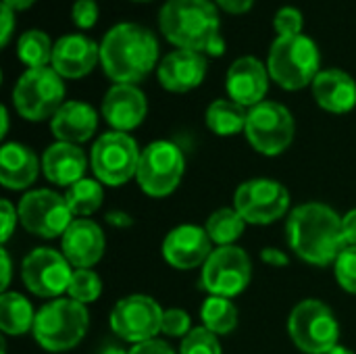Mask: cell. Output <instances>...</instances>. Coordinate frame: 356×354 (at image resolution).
Returning a JSON list of instances; mask_svg holds the SVG:
<instances>
[{
  "label": "cell",
  "mask_w": 356,
  "mask_h": 354,
  "mask_svg": "<svg viewBox=\"0 0 356 354\" xmlns=\"http://www.w3.org/2000/svg\"><path fill=\"white\" fill-rule=\"evenodd\" d=\"M290 250L309 265L330 267L348 246L342 217L325 202H305L290 211L286 221Z\"/></svg>",
  "instance_id": "6da1fadb"
},
{
  "label": "cell",
  "mask_w": 356,
  "mask_h": 354,
  "mask_svg": "<svg viewBox=\"0 0 356 354\" xmlns=\"http://www.w3.org/2000/svg\"><path fill=\"white\" fill-rule=\"evenodd\" d=\"M159 25L175 48L204 56H221L225 52L219 15L211 0H167L161 8Z\"/></svg>",
  "instance_id": "7a4b0ae2"
},
{
  "label": "cell",
  "mask_w": 356,
  "mask_h": 354,
  "mask_svg": "<svg viewBox=\"0 0 356 354\" xmlns=\"http://www.w3.org/2000/svg\"><path fill=\"white\" fill-rule=\"evenodd\" d=\"M159 61V42L140 23H119L111 27L100 44V65L115 83L142 81Z\"/></svg>",
  "instance_id": "3957f363"
},
{
  "label": "cell",
  "mask_w": 356,
  "mask_h": 354,
  "mask_svg": "<svg viewBox=\"0 0 356 354\" xmlns=\"http://www.w3.org/2000/svg\"><path fill=\"white\" fill-rule=\"evenodd\" d=\"M88 328L90 313L86 305L71 298H54L35 313L33 338L46 353H65L86 338Z\"/></svg>",
  "instance_id": "277c9868"
},
{
  "label": "cell",
  "mask_w": 356,
  "mask_h": 354,
  "mask_svg": "<svg viewBox=\"0 0 356 354\" xmlns=\"http://www.w3.org/2000/svg\"><path fill=\"white\" fill-rule=\"evenodd\" d=\"M321 54L317 44L300 33L292 38H275L269 48L267 69L271 79L284 90H302L319 75Z\"/></svg>",
  "instance_id": "5b68a950"
},
{
  "label": "cell",
  "mask_w": 356,
  "mask_h": 354,
  "mask_svg": "<svg viewBox=\"0 0 356 354\" xmlns=\"http://www.w3.org/2000/svg\"><path fill=\"white\" fill-rule=\"evenodd\" d=\"M288 332L294 346L305 354H327L340 344V323L334 311L317 300H300L290 317Z\"/></svg>",
  "instance_id": "8992f818"
},
{
  "label": "cell",
  "mask_w": 356,
  "mask_h": 354,
  "mask_svg": "<svg viewBox=\"0 0 356 354\" xmlns=\"http://www.w3.org/2000/svg\"><path fill=\"white\" fill-rule=\"evenodd\" d=\"M15 111L27 121H46L65 104V81L52 67L27 69L13 88Z\"/></svg>",
  "instance_id": "52a82bcc"
},
{
  "label": "cell",
  "mask_w": 356,
  "mask_h": 354,
  "mask_svg": "<svg viewBox=\"0 0 356 354\" xmlns=\"http://www.w3.org/2000/svg\"><path fill=\"white\" fill-rule=\"evenodd\" d=\"M140 156L142 150L129 134L106 131L94 142L90 150V167L94 171V179L111 188L125 186L138 175Z\"/></svg>",
  "instance_id": "ba28073f"
},
{
  "label": "cell",
  "mask_w": 356,
  "mask_h": 354,
  "mask_svg": "<svg viewBox=\"0 0 356 354\" xmlns=\"http://www.w3.org/2000/svg\"><path fill=\"white\" fill-rule=\"evenodd\" d=\"M186 173V156L171 140L150 142L140 156L136 182L144 194L165 198L177 190Z\"/></svg>",
  "instance_id": "9c48e42d"
},
{
  "label": "cell",
  "mask_w": 356,
  "mask_h": 354,
  "mask_svg": "<svg viewBox=\"0 0 356 354\" xmlns=\"http://www.w3.org/2000/svg\"><path fill=\"white\" fill-rule=\"evenodd\" d=\"M294 117L292 113L273 100H263L261 104L248 108L244 136L248 144L263 156H280L286 152L294 140Z\"/></svg>",
  "instance_id": "30bf717a"
},
{
  "label": "cell",
  "mask_w": 356,
  "mask_h": 354,
  "mask_svg": "<svg viewBox=\"0 0 356 354\" xmlns=\"http://www.w3.org/2000/svg\"><path fill=\"white\" fill-rule=\"evenodd\" d=\"M17 211L25 232L44 240L63 238L67 227L75 221L65 196L46 188L25 192Z\"/></svg>",
  "instance_id": "8fae6325"
},
{
  "label": "cell",
  "mask_w": 356,
  "mask_h": 354,
  "mask_svg": "<svg viewBox=\"0 0 356 354\" xmlns=\"http://www.w3.org/2000/svg\"><path fill=\"white\" fill-rule=\"evenodd\" d=\"M252 280V261L248 252L240 246H219L213 250L202 267L200 286L209 296L236 298L240 296Z\"/></svg>",
  "instance_id": "7c38bea8"
},
{
  "label": "cell",
  "mask_w": 356,
  "mask_h": 354,
  "mask_svg": "<svg viewBox=\"0 0 356 354\" xmlns=\"http://www.w3.org/2000/svg\"><path fill=\"white\" fill-rule=\"evenodd\" d=\"M234 207L250 225H271L290 209L288 188L269 177H254L238 186Z\"/></svg>",
  "instance_id": "4fadbf2b"
},
{
  "label": "cell",
  "mask_w": 356,
  "mask_h": 354,
  "mask_svg": "<svg viewBox=\"0 0 356 354\" xmlns=\"http://www.w3.org/2000/svg\"><path fill=\"white\" fill-rule=\"evenodd\" d=\"M163 313L165 311L154 298L146 294H129L117 300L111 311L108 323L117 338L134 346L146 340H154L161 334Z\"/></svg>",
  "instance_id": "5bb4252c"
},
{
  "label": "cell",
  "mask_w": 356,
  "mask_h": 354,
  "mask_svg": "<svg viewBox=\"0 0 356 354\" xmlns=\"http://www.w3.org/2000/svg\"><path fill=\"white\" fill-rule=\"evenodd\" d=\"M71 263L54 248H33L21 263V280L38 298H58L69 290L73 277Z\"/></svg>",
  "instance_id": "9a60e30c"
},
{
  "label": "cell",
  "mask_w": 356,
  "mask_h": 354,
  "mask_svg": "<svg viewBox=\"0 0 356 354\" xmlns=\"http://www.w3.org/2000/svg\"><path fill=\"white\" fill-rule=\"evenodd\" d=\"M213 242L204 227L200 225H177L163 240V259L167 265L179 271H190L196 267H204L209 257L213 255Z\"/></svg>",
  "instance_id": "2e32d148"
},
{
  "label": "cell",
  "mask_w": 356,
  "mask_h": 354,
  "mask_svg": "<svg viewBox=\"0 0 356 354\" xmlns=\"http://www.w3.org/2000/svg\"><path fill=\"white\" fill-rule=\"evenodd\" d=\"M269 69L257 56H240L227 69V96L234 102L252 108L265 100L269 90Z\"/></svg>",
  "instance_id": "e0dca14e"
},
{
  "label": "cell",
  "mask_w": 356,
  "mask_h": 354,
  "mask_svg": "<svg viewBox=\"0 0 356 354\" xmlns=\"http://www.w3.org/2000/svg\"><path fill=\"white\" fill-rule=\"evenodd\" d=\"M98 61L100 46L92 38L83 33H69L54 42L50 67L63 79H81L94 71Z\"/></svg>",
  "instance_id": "ac0fdd59"
},
{
  "label": "cell",
  "mask_w": 356,
  "mask_h": 354,
  "mask_svg": "<svg viewBox=\"0 0 356 354\" xmlns=\"http://www.w3.org/2000/svg\"><path fill=\"white\" fill-rule=\"evenodd\" d=\"M106 238L92 219H75L60 238V252L75 269H92L104 257Z\"/></svg>",
  "instance_id": "d6986e66"
},
{
  "label": "cell",
  "mask_w": 356,
  "mask_h": 354,
  "mask_svg": "<svg viewBox=\"0 0 356 354\" xmlns=\"http://www.w3.org/2000/svg\"><path fill=\"white\" fill-rule=\"evenodd\" d=\"M102 117L113 131H131L142 125L148 113L144 92L131 83H115L102 100Z\"/></svg>",
  "instance_id": "ffe728a7"
},
{
  "label": "cell",
  "mask_w": 356,
  "mask_h": 354,
  "mask_svg": "<svg viewBox=\"0 0 356 354\" xmlns=\"http://www.w3.org/2000/svg\"><path fill=\"white\" fill-rule=\"evenodd\" d=\"M209 61L204 54L194 50H173L159 65V81L167 92L186 94L198 88L207 77Z\"/></svg>",
  "instance_id": "44dd1931"
},
{
  "label": "cell",
  "mask_w": 356,
  "mask_h": 354,
  "mask_svg": "<svg viewBox=\"0 0 356 354\" xmlns=\"http://www.w3.org/2000/svg\"><path fill=\"white\" fill-rule=\"evenodd\" d=\"M98 129V113L92 104L81 100H67L50 119V131L56 142L83 144Z\"/></svg>",
  "instance_id": "7402d4cb"
},
{
  "label": "cell",
  "mask_w": 356,
  "mask_h": 354,
  "mask_svg": "<svg viewBox=\"0 0 356 354\" xmlns=\"http://www.w3.org/2000/svg\"><path fill=\"white\" fill-rule=\"evenodd\" d=\"M88 156L77 144L54 142L42 154V173L44 177L63 188H71L86 177Z\"/></svg>",
  "instance_id": "603a6c76"
},
{
  "label": "cell",
  "mask_w": 356,
  "mask_h": 354,
  "mask_svg": "<svg viewBox=\"0 0 356 354\" xmlns=\"http://www.w3.org/2000/svg\"><path fill=\"white\" fill-rule=\"evenodd\" d=\"M42 171V161L21 142H6L0 148V184L6 190L21 192L35 184Z\"/></svg>",
  "instance_id": "cb8c5ba5"
},
{
  "label": "cell",
  "mask_w": 356,
  "mask_h": 354,
  "mask_svg": "<svg viewBox=\"0 0 356 354\" xmlns=\"http://www.w3.org/2000/svg\"><path fill=\"white\" fill-rule=\"evenodd\" d=\"M311 88H313V98L327 113L344 115V113H350L356 106L355 77L342 69L319 71V75L315 77Z\"/></svg>",
  "instance_id": "d4e9b609"
},
{
  "label": "cell",
  "mask_w": 356,
  "mask_h": 354,
  "mask_svg": "<svg viewBox=\"0 0 356 354\" xmlns=\"http://www.w3.org/2000/svg\"><path fill=\"white\" fill-rule=\"evenodd\" d=\"M35 313L31 303L19 292H2L0 296V330L4 336H25L33 332Z\"/></svg>",
  "instance_id": "484cf974"
},
{
  "label": "cell",
  "mask_w": 356,
  "mask_h": 354,
  "mask_svg": "<svg viewBox=\"0 0 356 354\" xmlns=\"http://www.w3.org/2000/svg\"><path fill=\"white\" fill-rule=\"evenodd\" d=\"M246 119H248V108L234 102L232 98H217L209 104L204 121L207 127L221 138L236 136L246 129Z\"/></svg>",
  "instance_id": "4316f807"
},
{
  "label": "cell",
  "mask_w": 356,
  "mask_h": 354,
  "mask_svg": "<svg viewBox=\"0 0 356 354\" xmlns=\"http://www.w3.org/2000/svg\"><path fill=\"white\" fill-rule=\"evenodd\" d=\"M246 225L248 223L236 211V207H223L209 215L204 230H207L211 242L217 244V248H219V246H234L244 236Z\"/></svg>",
  "instance_id": "83f0119b"
},
{
  "label": "cell",
  "mask_w": 356,
  "mask_h": 354,
  "mask_svg": "<svg viewBox=\"0 0 356 354\" xmlns=\"http://www.w3.org/2000/svg\"><path fill=\"white\" fill-rule=\"evenodd\" d=\"M202 328L213 332L215 336H227L238 328V309L232 298L209 296L200 307Z\"/></svg>",
  "instance_id": "f1b7e54d"
},
{
  "label": "cell",
  "mask_w": 356,
  "mask_h": 354,
  "mask_svg": "<svg viewBox=\"0 0 356 354\" xmlns=\"http://www.w3.org/2000/svg\"><path fill=\"white\" fill-rule=\"evenodd\" d=\"M65 200L77 219H88L96 211H100L102 200H104V190L98 179H79L65 192Z\"/></svg>",
  "instance_id": "f546056e"
},
{
  "label": "cell",
  "mask_w": 356,
  "mask_h": 354,
  "mask_svg": "<svg viewBox=\"0 0 356 354\" xmlns=\"http://www.w3.org/2000/svg\"><path fill=\"white\" fill-rule=\"evenodd\" d=\"M52 50H54V44L50 42L48 33L40 29H27L25 33L19 35L17 56L27 69L48 67L52 63Z\"/></svg>",
  "instance_id": "4dcf8cb0"
},
{
  "label": "cell",
  "mask_w": 356,
  "mask_h": 354,
  "mask_svg": "<svg viewBox=\"0 0 356 354\" xmlns=\"http://www.w3.org/2000/svg\"><path fill=\"white\" fill-rule=\"evenodd\" d=\"M102 294V280L96 271L92 269H75L73 271V277H71V284H69V290H67V296L75 303H81V305H90V303H96Z\"/></svg>",
  "instance_id": "1f68e13d"
},
{
  "label": "cell",
  "mask_w": 356,
  "mask_h": 354,
  "mask_svg": "<svg viewBox=\"0 0 356 354\" xmlns=\"http://www.w3.org/2000/svg\"><path fill=\"white\" fill-rule=\"evenodd\" d=\"M179 354H221L219 338L207 328H194L179 346Z\"/></svg>",
  "instance_id": "d6a6232c"
},
{
  "label": "cell",
  "mask_w": 356,
  "mask_h": 354,
  "mask_svg": "<svg viewBox=\"0 0 356 354\" xmlns=\"http://www.w3.org/2000/svg\"><path fill=\"white\" fill-rule=\"evenodd\" d=\"M334 275L338 286L356 296V246H346L334 263Z\"/></svg>",
  "instance_id": "836d02e7"
},
{
  "label": "cell",
  "mask_w": 356,
  "mask_h": 354,
  "mask_svg": "<svg viewBox=\"0 0 356 354\" xmlns=\"http://www.w3.org/2000/svg\"><path fill=\"white\" fill-rule=\"evenodd\" d=\"M302 25H305V17L298 8L294 6H282L273 19V27L277 38H292V35H300L302 33Z\"/></svg>",
  "instance_id": "e575fe53"
},
{
  "label": "cell",
  "mask_w": 356,
  "mask_h": 354,
  "mask_svg": "<svg viewBox=\"0 0 356 354\" xmlns=\"http://www.w3.org/2000/svg\"><path fill=\"white\" fill-rule=\"evenodd\" d=\"M192 319L184 309H167L163 313V328L161 334L171 336V338H186L192 332Z\"/></svg>",
  "instance_id": "d590c367"
},
{
  "label": "cell",
  "mask_w": 356,
  "mask_h": 354,
  "mask_svg": "<svg viewBox=\"0 0 356 354\" xmlns=\"http://www.w3.org/2000/svg\"><path fill=\"white\" fill-rule=\"evenodd\" d=\"M71 19L79 29H90L98 21V4L96 0H75L71 8Z\"/></svg>",
  "instance_id": "8d00e7d4"
},
{
  "label": "cell",
  "mask_w": 356,
  "mask_h": 354,
  "mask_svg": "<svg viewBox=\"0 0 356 354\" xmlns=\"http://www.w3.org/2000/svg\"><path fill=\"white\" fill-rule=\"evenodd\" d=\"M0 219H2V236H0V242L4 246L10 240V236L15 232V225H17V219H19V211L6 198L0 200Z\"/></svg>",
  "instance_id": "74e56055"
},
{
  "label": "cell",
  "mask_w": 356,
  "mask_h": 354,
  "mask_svg": "<svg viewBox=\"0 0 356 354\" xmlns=\"http://www.w3.org/2000/svg\"><path fill=\"white\" fill-rule=\"evenodd\" d=\"M129 354H175L173 348L165 342V340H146V342H140V344H134L129 348Z\"/></svg>",
  "instance_id": "f35d334b"
},
{
  "label": "cell",
  "mask_w": 356,
  "mask_h": 354,
  "mask_svg": "<svg viewBox=\"0 0 356 354\" xmlns=\"http://www.w3.org/2000/svg\"><path fill=\"white\" fill-rule=\"evenodd\" d=\"M0 15H2V27H0V46H8L10 42V35H13V29H15V10L8 8L6 4L0 6Z\"/></svg>",
  "instance_id": "ab89813d"
},
{
  "label": "cell",
  "mask_w": 356,
  "mask_h": 354,
  "mask_svg": "<svg viewBox=\"0 0 356 354\" xmlns=\"http://www.w3.org/2000/svg\"><path fill=\"white\" fill-rule=\"evenodd\" d=\"M261 261H263L265 265H269V267H275V269L286 267V265L290 263L288 255H286L282 248H275V246L263 248V250H261Z\"/></svg>",
  "instance_id": "60d3db41"
},
{
  "label": "cell",
  "mask_w": 356,
  "mask_h": 354,
  "mask_svg": "<svg viewBox=\"0 0 356 354\" xmlns=\"http://www.w3.org/2000/svg\"><path fill=\"white\" fill-rule=\"evenodd\" d=\"M223 10L234 15H244L254 6V0H215Z\"/></svg>",
  "instance_id": "b9f144b4"
},
{
  "label": "cell",
  "mask_w": 356,
  "mask_h": 354,
  "mask_svg": "<svg viewBox=\"0 0 356 354\" xmlns=\"http://www.w3.org/2000/svg\"><path fill=\"white\" fill-rule=\"evenodd\" d=\"M342 230H344L346 244L348 246H356V209H350L342 217Z\"/></svg>",
  "instance_id": "7bdbcfd3"
},
{
  "label": "cell",
  "mask_w": 356,
  "mask_h": 354,
  "mask_svg": "<svg viewBox=\"0 0 356 354\" xmlns=\"http://www.w3.org/2000/svg\"><path fill=\"white\" fill-rule=\"evenodd\" d=\"M104 219H106L108 225H113L117 230H127V227L134 225V217L129 213H125V211H111V213H106Z\"/></svg>",
  "instance_id": "ee69618b"
},
{
  "label": "cell",
  "mask_w": 356,
  "mask_h": 354,
  "mask_svg": "<svg viewBox=\"0 0 356 354\" xmlns=\"http://www.w3.org/2000/svg\"><path fill=\"white\" fill-rule=\"evenodd\" d=\"M0 259H2V292H6L8 290V286H10V275H13V265H10V257H8V250L2 246V250H0Z\"/></svg>",
  "instance_id": "f6af8a7d"
},
{
  "label": "cell",
  "mask_w": 356,
  "mask_h": 354,
  "mask_svg": "<svg viewBox=\"0 0 356 354\" xmlns=\"http://www.w3.org/2000/svg\"><path fill=\"white\" fill-rule=\"evenodd\" d=\"M33 2H35V0H2V4H6V6L13 8V10H25V8H29Z\"/></svg>",
  "instance_id": "bcb514c9"
},
{
  "label": "cell",
  "mask_w": 356,
  "mask_h": 354,
  "mask_svg": "<svg viewBox=\"0 0 356 354\" xmlns=\"http://www.w3.org/2000/svg\"><path fill=\"white\" fill-rule=\"evenodd\" d=\"M0 117H2L0 138H6V134H8V108H6V106H2V108H0Z\"/></svg>",
  "instance_id": "7dc6e473"
},
{
  "label": "cell",
  "mask_w": 356,
  "mask_h": 354,
  "mask_svg": "<svg viewBox=\"0 0 356 354\" xmlns=\"http://www.w3.org/2000/svg\"><path fill=\"white\" fill-rule=\"evenodd\" d=\"M100 354H129V351H123V348H119V346H106Z\"/></svg>",
  "instance_id": "c3c4849f"
},
{
  "label": "cell",
  "mask_w": 356,
  "mask_h": 354,
  "mask_svg": "<svg viewBox=\"0 0 356 354\" xmlns=\"http://www.w3.org/2000/svg\"><path fill=\"white\" fill-rule=\"evenodd\" d=\"M327 354H355V351H350V348H346V346H340V344H338L332 353H327Z\"/></svg>",
  "instance_id": "681fc988"
},
{
  "label": "cell",
  "mask_w": 356,
  "mask_h": 354,
  "mask_svg": "<svg viewBox=\"0 0 356 354\" xmlns=\"http://www.w3.org/2000/svg\"><path fill=\"white\" fill-rule=\"evenodd\" d=\"M134 2H148V0H134Z\"/></svg>",
  "instance_id": "f907efd6"
}]
</instances>
